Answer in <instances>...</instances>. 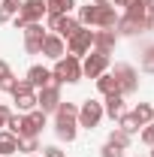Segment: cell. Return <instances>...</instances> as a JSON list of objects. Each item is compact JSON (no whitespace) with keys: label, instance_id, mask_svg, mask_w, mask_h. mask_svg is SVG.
<instances>
[{"label":"cell","instance_id":"cell-1","mask_svg":"<svg viewBox=\"0 0 154 157\" xmlns=\"http://www.w3.org/2000/svg\"><path fill=\"white\" fill-rule=\"evenodd\" d=\"M79 78H82V63H79L76 55H64V58L55 63V70H52V82H55V85L79 82Z\"/></svg>","mask_w":154,"mask_h":157},{"label":"cell","instance_id":"cell-2","mask_svg":"<svg viewBox=\"0 0 154 157\" xmlns=\"http://www.w3.org/2000/svg\"><path fill=\"white\" fill-rule=\"evenodd\" d=\"M42 15H45V3L42 0H21V9H18V15H12V21H15L18 30H24L27 24L39 21Z\"/></svg>","mask_w":154,"mask_h":157},{"label":"cell","instance_id":"cell-3","mask_svg":"<svg viewBox=\"0 0 154 157\" xmlns=\"http://www.w3.org/2000/svg\"><path fill=\"white\" fill-rule=\"evenodd\" d=\"M79 127H88V130H94L97 124L103 121V103H97V100H85L82 106H79Z\"/></svg>","mask_w":154,"mask_h":157},{"label":"cell","instance_id":"cell-4","mask_svg":"<svg viewBox=\"0 0 154 157\" xmlns=\"http://www.w3.org/2000/svg\"><path fill=\"white\" fill-rule=\"evenodd\" d=\"M112 76L118 78V94H133L139 88V76H136V70L130 63H115Z\"/></svg>","mask_w":154,"mask_h":157},{"label":"cell","instance_id":"cell-5","mask_svg":"<svg viewBox=\"0 0 154 157\" xmlns=\"http://www.w3.org/2000/svg\"><path fill=\"white\" fill-rule=\"evenodd\" d=\"M12 97H15L18 112H33V109H37V91L27 85V78H24V82H15V88H12Z\"/></svg>","mask_w":154,"mask_h":157},{"label":"cell","instance_id":"cell-6","mask_svg":"<svg viewBox=\"0 0 154 157\" xmlns=\"http://www.w3.org/2000/svg\"><path fill=\"white\" fill-rule=\"evenodd\" d=\"M79 27H82V24H79V18H73V15H48V30L58 33L60 39H70Z\"/></svg>","mask_w":154,"mask_h":157},{"label":"cell","instance_id":"cell-7","mask_svg":"<svg viewBox=\"0 0 154 157\" xmlns=\"http://www.w3.org/2000/svg\"><path fill=\"white\" fill-rule=\"evenodd\" d=\"M91 45H94V30L91 27H79L73 36L67 39V48H70V55H85V52H91Z\"/></svg>","mask_w":154,"mask_h":157},{"label":"cell","instance_id":"cell-8","mask_svg":"<svg viewBox=\"0 0 154 157\" xmlns=\"http://www.w3.org/2000/svg\"><path fill=\"white\" fill-rule=\"evenodd\" d=\"M58 106H60V85H55V82H52L48 88H42V91L37 94V109L48 115V112H55Z\"/></svg>","mask_w":154,"mask_h":157},{"label":"cell","instance_id":"cell-9","mask_svg":"<svg viewBox=\"0 0 154 157\" xmlns=\"http://www.w3.org/2000/svg\"><path fill=\"white\" fill-rule=\"evenodd\" d=\"M106 70H109V55H103V52L88 55V58H85V63H82V76H88V78L103 76Z\"/></svg>","mask_w":154,"mask_h":157},{"label":"cell","instance_id":"cell-10","mask_svg":"<svg viewBox=\"0 0 154 157\" xmlns=\"http://www.w3.org/2000/svg\"><path fill=\"white\" fill-rule=\"evenodd\" d=\"M64 39L58 36V33H45V39H42V55L45 58H52V60H60L64 58Z\"/></svg>","mask_w":154,"mask_h":157},{"label":"cell","instance_id":"cell-11","mask_svg":"<svg viewBox=\"0 0 154 157\" xmlns=\"http://www.w3.org/2000/svg\"><path fill=\"white\" fill-rule=\"evenodd\" d=\"M27 85H30L33 91L48 88V85H52V70H45V67H30V70H27Z\"/></svg>","mask_w":154,"mask_h":157},{"label":"cell","instance_id":"cell-12","mask_svg":"<svg viewBox=\"0 0 154 157\" xmlns=\"http://www.w3.org/2000/svg\"><path fill=\"white\" fill-rule=\"evenodd\" d=\"M115 30H103V27H100V30H94V48L97 52H103V55H109V52H112V48H115Z\"/></svg>","mask_w":154,"mask_h":157},{"label":"cell","instance_id":"cell-13","mask_svg":"<svg viewBox=\"0 0 154 157\" xmlns=\"http://www.w3.org/2000/svg\"><path fill=\"white\" fill-rule=\"evenodd\" d=\"M103 115H109V118L127 115V109H124V94H109L106 103H103Z\"/></svg>","mask_w":154,"mask_h":157},{"label":"cell","instance_id":"cell-14","mask_svg":"<svg viewBox=\"0 0 154 157\" xmlns=\"http://www.w3.org/2000/svg\"><path fill=\"white\" fill-rule=\"evenodd\" d=\"M76 127H79V121H67V118H58V121H55V133H58V139H64V142H73V139H76Z\"/></svg>","mask_w":154,"mask_h":157},{"label":"cell","instance_id":"cell-15","mask_svg":"<svg viewBox=\"0 0 154 157\" xmlns=\"http://www.w3.org/2000/svg\"><path fill=\"white\" fill-rule=\"evenodd\" d=\"M42 3H45L48 15H70L76 6V0H42Z\"/></svg>","mask_w":154,"mask_h":157},{"label":"cell","instance_id":"cell-16","mask_svg":"<svg viewBox=\"0 0 154 157\" xmlns=\"http://www.w3.org/2000/svg\"><path fill=\"white\" fill-rule=\"evenodd\" d=\"M97 91H100L103 97L118 94V78L112 76V73H103V76H97Z\"/></svg>","mask_w":154,"mask_h":157},{"label":"cell","instance_id":"cell-17","mask_svg":"<svg viewBox=\"0 0 154 157\" xmlns=\"http://www.w3.org/2000/svg\"><path fill=\"white\" fill-rule=\"evenodd\" d=\"M15 151H18V136H12L9 130H0V154L9 157V154H15Z\"/></svg>","mask_w":154,"mask_h":157},{"label":"cell","instance_id":"cell-18","mask_svg":"<svg viewBox=\"0 0 154 157\" xmlns=\"http://www.w3.org/2000/svg\"><path fill=\"white\" fill-rule=\"evenodd\" d=\"M115 27L121 30V33H127V36H133V33H142V30H145V24H142V21L127 18V15H124V18H118V24H115Z\"/></svg>","mask_w":154,"mask_h":157},{"label":"cell","instance_id":"cell-19","mask_svg":"<svg viewBox=\"0 0 154 157\" xmlns=\"http://www.w3.org/2000/svg\"><path fill=\"white\" fill-rule=\"evenodd\" d=\"M130 115L136 118V124H139V127H145V124H151V121H154V109L148 106V103H139Z\"/></svg>","mask_w":154,"mask_h":157},{"label":"cell","instance_id":"cell-20","mask_svg":"<svg viewBox=\"0 0 154 157\" xmlns=\"http://www.w3.org/2000/svg\"><path fill=\"white\" fill-rule=\"evenodd\" d=\"M18 9H21V0H0V24H6L12 15H18Z\"/></svg>","mask_w":154,"mask_h":157},{"label":"cell","instance_id":"cell-21","mask_svg":"<svg viewBox=\"0 0 154 157\" xmlns=\"http://www.w3.org/2000/svg\"><path fill=\"white\" fill-rule=\"evenodd\" d=\"M55 118H67V121H76V118H79V106H76V103H64V100H60V106L55 109Z\"/></svg>","mask_w":154,"mask_h":157},{"label":"cell","instance_id":"cell-22","mask_svg":"<svg viewBox=\"0 0 154 157\" xmlns=\"http://www.w3.org/2000/svg\"><path fill=\"white\" fill-rule=\"evenodd\" d=\"M109 142H112V145H118V148H127V145H130V133H124L121 127H115V130L109 133Z\"/></svg>","mask_w":154,"mask_h":157},{"label":"cell","instance_id":"cell-23","mask_svg":"<svg viewBox=\"0 0 154 157\" xmlns=\"http://www.w3.org/2000/svg\"><path fill=\"white\" fill-rule=\"evenodd\" d=\"M18 151H24V154L39 151V139H37V136H24V139H18Z\"/></svg>","mask_w":154,"mask_h":157},{"label":"cell","instance_id":"cell-24","mask_svg":"<svg viewBox=\"0 0 154 157\" xmlns=\"http://www.w3.org/2000/svg\"><path fill=\"white\" fill-rule=\"evenodd\" d=\"M139 67H142L145 73H154V45H148V48L142 52V58H139Z\"/></svg>","mask_w":154,"mask_h":157},{"label":"cell","instance_id":"cell-25","mask_svg":"<svg viewBox=\"0 0 154 157\" xmlns=\"http://www.w3.org/2000/svg\"><path fill=\"white\" fill-rule=\"evenodd\" d=\"M118 127H121L124 133H136V130H139V124H136L133 115H121V118H118Z\"/></svg>","mask_w":154,"mask_h":157},{"label":"cell","instance_id":"cell-26","mask_svg":"<svg viewBox=\"0 0 154 157\" xmlns=\"http://www.w3.org/2000/svg\"><path fill=\"white\" fill-rule=\"evenodd\" d=\"M24 39H45V33H42V24H39V21L27 24V27H24Z\"/></svg>","mask_w":154,"mask_h":157},{"label":"cell","instance_id":"cell-27","mask_svg":"<svg viewBox=\"0 0 154 157\" xmlns=\"http://www.w3.org/2000/svg\"><path fill=\"white\" fill-rule=\"evenodd\" d=\"M103 157H124V148H118V145H112V142H106V145H103Z\"/></svg>","mask_w":154,"mask_h":157},{"label":"cell","instance_id":"cell-28","mask_svg":"<svg viewBox=\"0 0 154 157\" xmlns=\"http://www.w3.org/2000/svg\"><path fill=\"white\" fill-rule=\"evenodd\" d=\"M142 142H145V145H151V148H154V121H151V124H145V127H142Z\"/></svg>","mask_w":154,"mask_h":157},{"label":"cell","instance_id":"cell-29","mask_svg":"<svg viewBox=\"0 0 154 157\" xmlns=\"http://www.w3.org/2000/svg\"><path fill=\"white\" fill-rule=\"evenodd\" d=\"M24 48H27V55H39L42 52V39H24Z\"/></svg>","mask_w":154,"mask_h":157},{"label":"cell","instance_id":"cell-30","mask_svg":"<svg viewBox=\"0 0 154 157\" xmlns=\"http://www.w3.org/2000/svg\"><path fill=\"white\" fill-rule=\"evenodd\" d=\"M145 30H154V3L145 9Z\"/></svg>","mask_w":154,"mask_h":157},{"label":"cell","instance_id":"cell-31","mask_svg":"<svg viewBox=\"0 0 154 157\" xmlns=\"http://www.w3.org/2000/svg\"><path fill=\"white\" fill-rule=\"evenodd\" d=\"M42 157H64V151L58 145H48V148H42Z\"/></svg>","mask_w":154,"mask_h":157},{"label":"cell","instance_id":"cell-32","mask_svg":"<svg viewBox=\"0 0 154 157\" xmlns=\"http://www.w3.org/2000/svg\"><path fill=\"white\" fill-rule=\"evenodd\" d=\"M15 88V76H6V78H0V91H12Z\"/></svg>","mask_w":154,"mask_h":157},{"label":"cell","instance_id":"cell-33","mask_svg":"<svg viewBox=\"0 0 154 157\" xmlns=\"http://www.w3.org/2000/svg\"><path fill=\"white\" fill-rule=\"evenodd\" d=\"M9 115H12V109L0 103V127H6V118H9Z\"/></svg>","mask_w":154,"mask_h":157},{"label":"cell","instance_id":"cell-34","mask_svg":"<svg viewBox=\"0 0 154 157\" xmlns=\"http://www.w3.org/2000/svg\"><path fill=\"white\" fill-rule=\"evenodd\" d=\"M6 76H12V73H9V63H6V60H0V78H6Z\"/></svg>","mask_w":154,"mask_h":157},{"label":"cell","instance_id":"cell-35","mask_svg":"<svg viewBox=\"0 0 154 157\" xmlns=\"http://www.w3.org/2000/svg\"><path fill=\"white\" fill-rule=\"evenodd\" d=\"M112 3H115V6H124V0H112Z\"/></svg>","mask_w":154,"mask_h":157},{"label":"cell","instance_id":"cell-36","mask_svg":"<svg viewBox=\"0 0 154 157\" xmlns=\"http://www.w3.org/2000/svg\"><path fill=\"white\" fill-rule=\"evenodd\" d=\"M30 157H37V154H30Z\"/></svg>","mask_w":154,"mask_h":157},{"label":"cell","instance_id":"cell-37","mask_svg":"<svg viewBox=\"0 0 154 157\" xmlns=\"http://www.w3.org/2000/svg\"><path fill=\"white\" fill-rule=\"evenodd\" d=\"M151 157H154V151H151Z\"/></svg>","mask_w":154,"mask_h":157}]
</instances>
